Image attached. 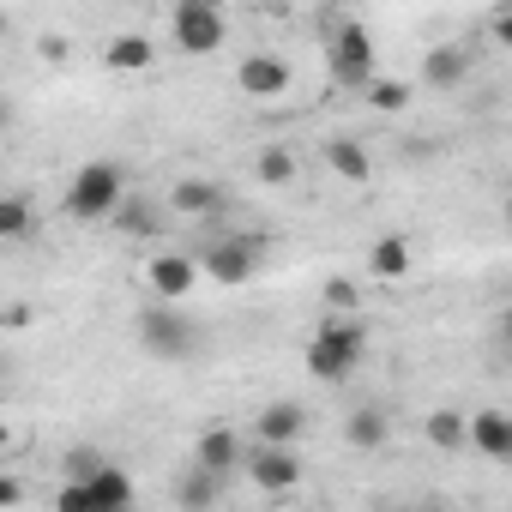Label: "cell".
I'll return each instance as SVG.
<instances>
[{
	"label": "cell",
	"instance_id": "cell-1",
	"mask_svg": "<svg viewBox=\"0 0 512 512\" xmlns=\"http://www.w3.org/2000/svg\"><path fill=\"white\" fill-rule=\"evenodd\" d=\"M127 199V169L121 163H85L73 181H67V217H79V223H103V217H115V205Z\"/></svg>",
	"mask_w": 512,
	"mask_h": 512
},
{
	"label": "cell",
	"instance_id": "cell-2",
	"mask_svg": "<svg viewBox=\"0 0 512 512\" xmlns=\"http://www.w3.org/2000/svg\"><path fill=\"white\" fill-rule=\"evenodd\" d=\"M362 350H368V332L356 320H326L314 332V344H308V374L314 380H350Z\"/></svg>",
	"mask_w": 512,
	"mask_h": 512
},
{
	"label": "cell",
	"instance_id": "cell-3",
	"mask_svg": "<svg viewBox=\"0 0 512 512\" xmlns=\"http://www.w3.org/2000/svg\"><path fill=\"white\" fill-rule=\"evenodd\" d=\"M139 344L157 356V362H187L193 350H199V326L175 308V302H151L145 314H139Z\"/></svg>",
	"mask_w": 512,
	"mask_h": 512
},
{
	"label": "cell",
	"instance_id": "cell-4",
	"mask_svg": "<svg viewBox=\"0 0 512 512\" xmlns=\"http://www.w3.org/2000/svg\"><path fill=\"white\" fill-rule=\"evenodd\" d=\"M326 67H332V79H338L344 91H368V85H374V37H368L356 19H344V25L332 31Z\"/></svg>",
	"mask_w": 512,
	"mask_h": 512
},
{
	"label": "cell",
	"instance_id": "cell-5",
	"mask_svg": "<svg viewBox=\"0 0 512 512\" xmlns=\"http://www.w3.org/2000/svg\"><path fill=\"white\" fill-rule=\"evenodd\" d=\"M55 506H61V512H127V506H133V482H127L115 464H103L91 482H67V488L55 494Z\"/></svg>",
	"mask_w": 512,
	"mask_h": 512
},
{
	"label": "cell",
	"instance_id": "cell-6",
	"mask_svg": "<svg viewBox=\"0 0 512 512\" xmlns=\"http://www.w3.org/2000/svg\"><path fill=\"white\" fill-rule=\"evenodd\" d=\"M260 260H266V241H260V235H217V241L199 253L205 278H217V284H247L253 272H260Z\"/></svg>",
	"mask_w": 512,
	"mask_h": 512
},
{
	"label": "cell",
	"instance_id": "cell-7",
	"mask_svg": "<svg viewBox=\"0 0 512 512\" xmlns=\"http://www.w3.org/2000/svg\"><path fill=\"white\" fill-rule=\"evenodd\" d=\"M247 482L253 488H266V494H290L296 482H302V458H296V446H284V440H260V446H247Z\"/></svg>",
	"mask_w": 512,
	"mask_h": 512
},
{
	"label": "cell",
	"instance_id": "cell-8",
	"mask_svg": "<svg viewBox=\"0 0 512 512\" xmlns=\"http://www.w3.org/2000/svg\"><path fill=\"white\" fill-rule=\"evenodd\" d=\"M223 37H229V25H223V13L211 0H181L175 7V49L181 55H217Z\"/></svg>",
	"mask_w": 512,
	"mask_h": 512
},
{
	"label": "cell",
	"instance_id": "cell-9",
	"mask_svg": "<svg viewBox=\"0 0 512 512\" xmlns=\"http://www.w3.org/2000/svg\"><path fill=\"white\" fill-rule=\"evenodd\" d=\"M199 272H205V266H193L187 253H157V260L145 266V284H151L163 302H181V296H193Z\"/></svg>",
	"mask_w": 512,
	"mask_h": 512
},
{
	"label": "cell",
	"instance_id": "cell-10",
	"mask_svg": "<svg viewBox=\"0 0 512 512\" xmlns=\"http://www.w3.org/2000/svg\"><path fill=\"white\" fill-rule=\"evenodd\" d=\"M223 482H229L223 470H211V464H199V458H193V464L175 476V488H169V494H175V506L205 512V506H217V500H223Z\"/></svg>",
	"mask_w": 512,
	"mask_h": 512
},
{
	"label": "cell",
	"instance_id": "cell-11",
	"mask_svg": "<svg viewBox=\"0 0 512 512\" xmlns=\"http://www.w3.org/2000/svg\"><path fill=\"white\" fill-rule=\"evenodd\" d=\"M464 79H470V43H440V49L422 55V85H434V91H458Z\"/></svg>",
	"mask_w": 512,
	"mask_h": 512
},
{
	"label": "cell",
	"instance_id": "cell-12",
	"mask_svg": "<svg viewBox=\"0 0 512 512\" xmlns=\"http://www.w3.org/2000/svg\"><path fill=\"white\" fill-rule=\"evenodd\" d=\"M169 211H175V205H157V199H121L109 223H115L127 241H151V235L169 229Z\"/></svg>",
	"mask_w": 512,
	"mask_h": 512
},
{
	"label": "cell",
	"instance_id": "cell-13",
	"mask_svg": "<svg viewBox=\"0 0 512 512\" xmlns=\"http://www.w3.org/2000/svg\"><path fill=\"white\" fill-rule=\"evenodd\" d=\"M241 91L247 97H284L290 91V61H278V55H241Z\"/></svg>",
	"mask_w": 512,
	"mask_h": 512
},
{
	"label": "cell",
	"instance_id": "cell-14",
	"mask_svg": "<svg viewBox=\"0 0 512 512\" xmlns=\"http://www.w3.org/2000/svg\"><path fill=\"white\" fill-rule=\"evenodd\" d=\"M470 446H476L482 458L512 464V416H506V410H482V416H470Z\"/></svg>",
	"mask_w": 512,
	"mask_h": 512
},
{
	"label": "cell",
	"instance_id": "cell-15",
	"mask_svg": "<svg viewBox=\"0 0 512 512\" xmlns=\"http://www.w3.org/2000/svg\"><path fill=\"white\" fill-rule=\"evenodd\" d=\"M169 205H175L181 217H217V211H223V187L205 181V175H187V181H175Z\"/></svg>",
	"mask_w": 512,
	"mask_h": 512
},
{
	"label": "cell",
	"instance_id": "cell-16",
	"mask_svg": "<svg viewBox=\"0 0 512 512\" xmlns=\"http://www.w3.org/2000/svg\"><path fill=\"white\" fill-rule=\"evenodd\" d=\"M193 458L229 476L235 464H247V446H241V434H235V428H205V434H199V446H193Z\"/></svg>",
	"mask_w": 512,
	"mask_h": 512
},
{
	"label": "cell",
	"instance_id": "cell-17",
	"mask_svg": "<svg viewBox=\"0 0 512 512\" xmlns=\"http://www.w3.org/2000/svg\"><path fill=\"white\" fill-rule=\"evenodd\" d=\"M302 428H308V410H302L296 398H278V404L260 410V440H284V446H296Z\"/></svg>",
	"mask_w": 512,
	"mask_h": 512
},
{
	"label": "cell",
	"instance_id": "cell-18",
	"mask_svg": "<svg viewBox=\"0 0 512 512\" xmlns=\"http://www.w3.org/2000/svg\"><path fill=\"white\" fill-rule=\"evenodd\" d=\"M103 61H109V73H145V67L157 61V49H151V37H145V31H121V37L109 43V55H103Z\"/></svg>",
	"mask_w": 512,
	"mask_h": 512
},
{
	"label": "cell",
	"instance_id": "cell-19",
	"mask_svg": "<svg viewBox=\"0 0 512 512\" xmlns=\"http://www.w3.org/2000/svg\"><path fill=\"white\" fill-rule=\"evenodd\" d=\"M344 434H350V446H362V452H380V446H386V434H392V416H386L380 404H362V410H350Z\"/></svg>",
	"mask_w": 512,
	"mask_h": 512
},
{
	"label": "cell",
	"instance_id": "cell-20",
	"mask_svg": "<svg viewBox=\"0 0 512 512\" xmlns=\"http://www.w3.org/2000/svg\"><path fill=\"white\" fill-rule=\"evenodd\" d=\"M326 163H332V175L350 181V187H362V181L374 175V163H368V151H362L356 139H332V145H326Z\"/></svg>",
	"mask_w": 512,
	"mask_h": 512
},
{
	"label": "cell",
	"instance_id": "cell-21",
	"mask_svg": "<svg viewBox=\"0 0 512 512\" xmlns=\"http://www.w3.org/2000/svg\"><path fill=\"white\" fill-rule=\"evenodd\" d=\"M368 272H374V278H410V241H404V235H386V241H374V253H368Z\"/></svg>",
	"mask_w": 512,
	"mask_h": 512
},
{
	"label": "cell",
	"instance_id": "cell-22",
	"mask_svg": "<svg viewBox=\"0 0 512 512\" xmlns=\"http://www.w3.org/2000/svg\"><path fill=\"white\" fill-rule=\"evenodd\" d=\"M428 440H434L440 452H458V446L470 440V416H464V410H434V416H428Z\"/></svg>",
	"mask_w": 512,
	"mask_h": 512
},
{
	"label": "cell",
	"instance_id": "cell-23",
	"mask_svg": "<svg viewBox=\"0 0 512 512\" xmlns=\"http://www.w3.org/2000/svg\"><path fill=\"white\" fill-rule=\"evenodd\" d=\"M31 229H37V217H31V205L19 193L0 199V235H7V241H31Z\"/></svg>",
	"mask_w": 512,
	"mask_h": 512
},
{
	"label": "cell",
	"instance_id": "cell-24",
	"mask_svg": "<svg viewBox=\"0 0 512 512\" xmlns=\"http://www.w3.org/2000/svg\"><path fill=\"white\" fill-rule=\"evenodd\" d=\"M253 169H260V181H266V187H284V181H296V157H290L284 145H266Z\"/></svg>",
	"mask_w": 512,
	"mask_h": 512
},
{
	"label": "cell",
	"instance_id": "cell-25",
	"mask_svg": "<svg viewBox=\"0 0 512 512\" xmlns=\"http://www.w3.org/2000/svg\"><path fill=\"white\" fill-rule=\"evenodd\" d=\"M109 458L97 452V446H67V458H61V470H67V482H91L97 470H103Z\"/></svg>",
	"mask_w": 512,
	"mask_h": 512
},
{
	"label": "cell",
	"instance_id": "cell-26",
	"mask_svg": "<svg viewBox=\"0 0 512 512\" xmlns=\"http://www.w3.org/2000/svg\"><path fill=\"white\" fill-rule=\"evenodd\" d=\"M368 103L386 109V115H398V109L410 103V85H398V79H374V85H368Z\"/></svg>",
	"mask_w": 512,
	"mask_h": 512
},
{
	"label": "cell",
	"instance_id": "cell-27",
	"mask_svg": "<svg viewBox=\"0 0 512 512\" xmlns=\"http://www.w3.org/2000/svg\"><path fill=\"white\" fill-rule=\"evenodd\" d=\"M326 302L350 314V308H356V284H344V278H332V284H326Z\"/></svg>",
	"mask_w": 512,
	"mask_h": 512
},
{
	"label": "cell",
	"instance_id": "cell-28",
	"mask_svg": "<svg viewBox=\"0 0 512 512\" xmlns=\"http://www.w3.org/2000/svg\"><path fill=\"white\" fill-rule=\"evenodd\" d=\"M494 43H506V49H512V13H500V19H494Z\"/></svg>",
	"mask_w": 512,
	"mask_h": 512
},
{
	"label": "cell",
	"instance_id": "cell-29",
	"mask_svg": "<svg viewBox=\"0 0 512 512\" xmlns=\"http://www.w3.org/2000/svg\"><path fill=\"white\" fill-rule=\"evenodd\" d=\"M500 332H506V344H512V308H506V314H500Z\"/></svg>",
	"mask_w": 512,
	"mask_h": 512
},
{
	"label": "cell",
	"instance_id": "cell-30",
	"mask_svg": "<svg viewBox=\"0 0 512 512\" xmlns=\"http://www.w3.org/2000/svg\"><path fill=\"white\" fill-rule=\"evenodd\" d=\"M506 229H512V199H506Z\"/></svg>",
	"mask_w": 512,
	"mask_h": 512
},
{
	"label": "cell",
	"instance_id": "cell-31",
	"mask_svg": "<svg viewBox=\"0 0 512 512\" xmlns=\"http://www.w3.org/2000/svg\"><path fill=\"white\" fill-rule=\"evenodd\" d=\"M241 7H260V0H241Z\"/></svg>",
	"mask_w": 512,
	"mask_h": 512
}]
</instances>
